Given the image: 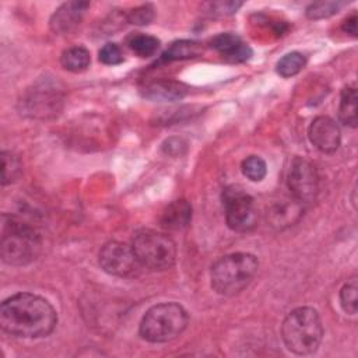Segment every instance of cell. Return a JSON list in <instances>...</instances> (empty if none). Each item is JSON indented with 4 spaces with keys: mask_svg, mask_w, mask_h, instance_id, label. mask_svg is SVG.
<instances>
[{
    "mask_svg": "<svg viewBox=\"0 0 358 358\" xmlns=\"http://www.w3.org/2000/svg\"><path fill=\"white\" fill-rule=\"evenodd\" d=\"M99 60L103 64H109V66H115V64H120L123 62V53L122 49L113 43V42H108L105 43L101 49H99Z\"/></svg>",
    "mask_w": 358,
    "mask_h": 358,
    "instance_id": "cell-27",
    "label": "cell"
},
{
    "mask_svg": "<svg viewBox=\"0 0 358 358\" xmlns=\"http://www.w3.org/2000/svg\"><path fill=\"white\" fill-rule=\"evenodd\" d=\"M186 141L179 137H171L162 144V150L165 154L172 157H179L186 151Z\"/></svg>",
    "mask_w": 358,
    "mask_h": 358,
    "instance_id": "cell-29",
    "label": "cell"
},
{
    "mask_svg": "<svg viewBox=\"0 0 358 358\" xmlns=\"http://www.w3.org/2000/svg\"><path fill=\"white\" fill-rule=\"evenodd\" d=\"M98 262L103 271L116 277L134 275L140 267L131 245L119 241L105 243L99 250Z\"/></svg>",
    "mask_w": 358,
    "mask_h": 358,
    "instance_id": "cell-9",
    "label": "cell"
},
{
    "mask_svg": "<svg viewBox=\"0 0 358 358\" xmlns=\"http://www.w3.org/2000/svg\"><path fill=\"white\" fill-rule=\"evenodd\" d=\"M303 204L295 200L292 196L274 201L267 211V221L270 225L282 229L294 225L302 215Z\"/></svg>",
    "mask_w": 358,
    "mask_h": 358,
    "instance_id": "cell-14",
    "label": "cell"
},
{
    "mask_svg": "<svg viewBox=\"0 0 358 358\" xmlns=\"http://www.w3.org/2000/svg\"><path fill=\"white\" fill-rule=\"evenodd\" d=\"M281 336L285 347L296 355L313 354L323 338V324L316 309L301 306L284 319Z\"/></svg>",
    "mask_w": 358,
    "mask_h": 358,
    "instance_id": "cell-3",
    "label": "cell"
},
{
    "mask_svg": "<svg viewBox=\"0 0 358 358\" xmlns=\"http://www.w3.org/2000/svg\"><path fill=\"white\" fill-rule=\"evenodd\" d=\"M345 6L344 1H316L306 7V17L310 20L329 18Z\"/></svg>",
    "mask_w": 358,
    "mask_h": 358,
    "instance_id": "cell-23",
    "label": "cell"
},
{
    "mask_svg": "<svg viewBox=\"0 0 358 358\" xmlns=\"http://www.w3.org/2000/svg\"><path fill=\"white\" fill-rule=\"evenodd\" d=\"M211 46L229 63H243L253 55L250 46L236 34L224 32L213 38Z\"/></svg>",
    "mask_w": 358,
    "mask_h": 358,
    "instance_id": "cell-13",
    "label": "cell"
},
{
    "mask_svg": "<svg viewBox=\"0 0 358 358\" xmlns=\"http://www.w3.org/2000/svg\"><path fill=\"white\" fill-rule=\"evenodd\" d=\"M154 7L151 4H144V6H138L136 8H133L131 11L127 13L126 18L130 24L134 25H147L154 20Z\"/></svg>",
    "mask_w": 358,
    "mask_h": 358,
    "instance_id": "cell-26",
    "label": "cell"
},
{
    "mask_svg": "<svg viewBox=\"0 0 358 358\" xmlns=\"http://www.w3.org/2000/svg\"><path fill=\"white\" fill-rule=\"evenodd\" d=\"M338 119L348 127L357 126V88L355 85H347L341 91L338 105Z\"/></svg>",
    "mask_w": 358,
    "mask_h": 358,
    "instance_id": "cell-18",
    "label": "cell"
},
{
    "mask_svg": "<svg viewBox=\"0 0 358 358\" xmlns=\"http://www.w3.org/2000/svg\"><path fill=\"white\" fill-rule=\"evenodd\" d=\"M60 63L66 70L80 73L90 66L91 56L84 46H71L62 53Z\"/></svg>",
    "mask_w": 358,
    "mask_h": 358,
    "instance_id": "cell-19",
    "label": "cell"
},
{
    "mask_svg": "<svg viewBox=\"0 0 358 358\" xmlns=\"http://www.w3.org/2000/svg\"><path fill=\"white\" fill-rule=\"evenodd\" d=\"M88 1H67L63 3L50 17V28L59 35L73 32L83 21L85 11L88 10Z\"/></svg>",
    "mask_w": 358,
    "mask_h": 358,
    "instance_id": "cell-12",
    "label": "cell"
},
{
    "mask_svg": "<svg viewBox=\"0 0 358 358\" xmlns=\"http://www.w3.org/2000/svg\"><path fill=\"white\" fill-rule=\"evenodd\" d=\"M131 248L140 266L148 270H168L176 262V243L162 232L140 229L131 239Z\"/></svg>",
    "mask_w": 358,
    "mask_h": 358,
    "instance_id": "cell-6",
    "label": "cell"
},
{
    "mask_svg": "<svg viewBox=\"0 0 358 358\" xmlns=\"http://www.w3.org/2000/svg\"><path fill=\"white\" fill-rule=\"evenodd\" d=\"M63 103V92L57 81L42 80L29 88L25 96L20 101L21 113L31 117H49L57 113Z\"/></svg>",
    "mask_w": 358,
    "mask_h": 358,
    "instance_id": "cell-8",
    "label": "cell"
},
{
    "mask_svg": "<svg viewBox=\"0 0 358 358\" xmlns=\"http://www.w3.org/2000/svg\"><path fill=\"white\" fill-rule=\"evenodd\" d=\"M187 94V87L173 80H157L144 85L141 95L152 102H173Z\"/></svg>",
    "mask_w": 358,
    "mask_h": 358,
    "instance_id": "cell-15",
    "label": "cell"
},
{
    "mask_svg": "<svg viewBox=\"0 0 358 358\" xmlns=\"http://www.w3.org/2000/svg\"><path fill=\"white\" fill-rule=\"evenodd\" d=\"M288 189L291 196L303 206L313 201L319 192V176L316 168L305 158L296 157L288 172Z\"/></svg>",
    "mask_w": 358,
    "mask_h": 358,
    "instance_id": "cell-10",
    "label": "cell"
},
{
    "mask_svg": "<svg viewBox=\"0 0 358 358\" xmlns=\"http://www.w3.org/2000/svg\"><path fill=\"white\" fill-rule=\"evenodd\" d=\"M357 292H358V284L355 277L348 280L340 289V303L344 312H347L348 315L357 313V309H358Z\"/></svg>",
    "mask_w": 358,
    "mask_h": 358,
    "instance_id": "cell-24",
    "label": "cell"
},
{
    "mask_svg": "<svg viewBox=\"0 0 358 358\" xmlns=\"http://www.w3.org/2000/svg\"><path fill=\"white\" fill-rule=\"evenodd\" d=\"M242 172L252 182H260L267 173L266 161L259 155H249L242 161Z\"/></svg>",
    "mask_w": 358,
    "mask_h": 358,
    "instance_id": "cell-25",
    "label": "cell"
},
{
    "mask_svg": "<svg viewBox=\"0 0 358 358\" xmlns=\"http://www.w3.org/2000/svg\"><path fill=\"white\" fill-rule=\"evenodd\" d=\"M22 172L20 158L11 151H1V185L7 186L15 182Z\"/></svg>",
    "mask_w": 358,
    "mask_h": 358,
    "instance_id": "cell-21",
    "label": "cell"
},
{
    "mask_svg": "<svg viewBox=\"0 0 358 358\" xmlns=\"http://www.w3.org/2000/svg\"><path fill=\"white\" fill-rule=\"evenodd\" d=\"M257 268L259 260L252 253L236 252L225 255L211 266V287L220 295H236L252 282Z\"/></svg>",
    "mask_w": 358,
    "mask_h": 358,
    "instance_id": "cell-4",
    "label": "cell"
},
{
    "mask_svg": "<svg viewBox=\"0 0 358 358\" xmlns=\"http://www.w3.org/2000/svg\"><path fill=\"white\" fill-rule=\"evenodd\" d=\"M357 14H351L343 22V31L350 34L351 36H357Z\"/></svg>",
    "mask_w": 358,
    "mask_h": 358,
    "instance_id": "cell-30",
    "label": "cell"
},
{
    "mask_svg": "<svg viewBox=\"0 0 358 358\" xmlns=\"http://www.w3.org/2000/svg\"><path fill=\"white\" fill-rule=\"evenodd\" d=\"M241 1H213L208 3V11L214 15H229L238 11Z\"/></svg>",
    "mask_w": 358,
    "mask_h": 358,
    "instance_id": "cell-28",
    "label": "cell"
},
{
    "mask_svg": "<svg viewBox=\"0 0 358 358\" xmlns=\"http://www.w3.org/2000/svg\"><path fill=\"white\" fill-rule=\"evenodd\" d=\"M310 143L324 154H333L341 143V131L338 124L329 116H316L308 129Z\"/></svg>",
    "mask_w": 358,
    "mask_h": 358,
    "instance_id": "cell-11",
    "label": "cell"
},
{
    "mask_svg": "<svg viewBox=\"0 0 358 358\" xmlns=\"http://www.w3.org/2000/svg\"><path fill=\"white\" fill-rule=\"evenodd\" d=\"M159 45H161L159 39H157L152 35H147V34H141V32L133 34L127 39V46L130 48V50L136 56L143 57V59L154 56L158 52Z\"/></svg>",
    "mask_w": 358,
    "mask_h": 358,
    "instance_id": "cell-20",
    "label": "cell"
},
{
    "mask_svg": "<svg viewBox=\"0 0 358 358\" xmlns=\"http://www.w3.org/2000/svg\"><path fill=\"white\" fill-rule=\"evenodd\" d=\"M57 324V313L49 301L31 294L18 292L4 299L0 306L1 329L15 337L38 338L49 336Z\"/></svg>",
    "mask_w": 358,
    "mask_h": 358,
    "instance_id": "cell-1",
    "label": "cell"
},
{
    "mask_svg": "<svg viewBox=\"0 0 358 358\" xmlns=\"http://www.w3.org/2000/svg\"><path fill=\"white\" fill-rule=\"evenodd\" d=\"M203 53V46L201 43L196 41H189V39H180L172 42L168 49L162 53L161 60L162 62H175V60H186V59H193L197 57Z\"/></svg>",
    "mask_w": 358,
    "mask_h": 358,
    "instance_id": "cell-17",
    "label": "cell"
},
{
    "mask_svg": "<svg viewBox=\"0 0 358 358\" xmlns=\"http://www.w3.org/2000/svg\"><path fill=\"white\" fill-rule=\"evenodd\" d=\"M192 221V206L187 200L179 199L169 203L161 215V225L169 231L185 229Z\"/></svg>",
    "mask_w": 358,
    "mask_h": 358,
    "instance_id": "cell-16",
    "label": "cell"
},
{
    "mask_svg": "<svg viewBox=\"0 0 358 358\" xmlns=\"http://www.w3.org/2000/svg\"><path fill=\"white\" fill-rule=\"evenodd\" d=\"M306 64V59L302 53L299 52H289L287 55H284L275 64V70L277 73L284 77H292L295 74H298Z\"/></svg>",
    "mask_w": 358,
    "mask_h": 358,
    "instance_id": "cell-22",
    "label": "cell"
},
{
    "mask_svg": "<svg viewBox=\"0 0 358 358\" xmlns=\"http://www.w3.org/2000/svg\"><path fill=\"white\" fill-rule=\"evenodd\" d=\"M227 225L236 232H249L257 225V208L253 197L239 186H228L222 192Z\"/></svg>",
    "mask_w": 358,
    "mask_h": 358,
    "instance_id": "cell-7",
    "label": "cell"
},
{
    "mask_svg": "<svg viewBox=\"0 0 358 358\" xmlns=\"http://www.w3.org/2000/svg\"><path fill=\"white\" fill-rule=\"evenodd\" d=\"M1 220V260L10 266H25L32 263L42 249V239L38 231L11 215L4 214Z\"/></svg>",
    "mask_w": 358,
    "mask_h": 358,
    "instance_id": "cell-2",
    "label": "cell"
},
{
    "mask_svg": "<svg viewBox=\"0 0 358 358\" xmlns=\"http://www.w3.org/2000/svg\"><path fill=\"white\" fill-rule=\"evenodd\" d=\"M189 323L186 309L176 302L151 306L143 316L138 333L148 343H168L183 333Z\"/></svg>",
    "mask_w": 358,
    "mask_h": 358,
    "instance_id": "cell-5",
    "label": "cell"
}]
</instances>
